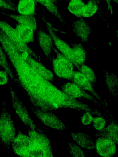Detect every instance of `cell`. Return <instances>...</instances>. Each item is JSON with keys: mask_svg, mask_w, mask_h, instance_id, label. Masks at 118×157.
<instances>
[{"mask_svg": "<svg viewBox=\"0 0 118 157\" xmlns=\"http://www.w3.org/2000/svg\"><path fill=\"white\" fill-rule=\"evenodd\" d=\"M92 122L94 128L99 131L102 130L106 126L107 121L104 117L100 116L93 117Z\"/></svg>", "mask_w": 118, "mask_h": 157, "instance_id": "cell-28", "label": "cell"}, {"mask_svg": "<svg viewBox=\"0 0 118 157\" xmlns=\"http://www.w3.org/2000/svg\"><path fill=\"white\" fill-rule=\"evenodd\" d=\"M41 17L45 24L49 34L51 37L55 48L61 54L71 61L78 70L79 66L75 62L72 49L70 45L57 35L51 24L47 21L44 16H41Z\"/></svg>", "mask_w": 118, "mask_h": 157, "instance_id": "cell-8", "label": "cell"}, {"mask_svg": "<svg viewBox=\"0 0 118 157\" xmlns=\"http://www.w3.org/2000/svg\"><path fill=\"white\" fill-rule=\"evenodd\" d=\"M10 94L12 107L15 114L23 123L29 129L34 130L38 128L31 118L26 108L11 87H10Z\"/></svg>", "mask_w": 118, "mask_h": 157, "instance_id": "cell-5", "label": "cell"}, {"mask_svg": "<svg viewBox=\"0 0 118 157\" xmlns=\"http://www.w3.org/2000/svg\"><path fill=\"white\" fill-rule=\"evenodd\" d=\"M52 49L56 56H51L49 59L55 74L59 78L71 81L74 71L73 64L56 49L54 44Z\"/></svg>", "mask_w": 118, "mask_h": 157, "instance_id": "cell-3", "label": "cell"}, {"mask_svg": "<svg viewBox=\"0 0 118 157\" xmlns=\"http://www.w3.org/2000/svg\"><path fill=\"white\" fill-rule=\"evenodd\" d=\"M15 28L20 38L24 43L27 44L33 42L35 32L30 27L18 24Z\"/></svg>", "mask_w": 118, "mask_h": 157, "instance_id": "cell-21", "label": "cell"}, {"mask_svg": "<svg viewBox=\"0 0 118 157\" xmlns=\"http://www.w3.org/2000/svg\"><path fill=\"white\" fill-rule=\"evenodd\" d=\"M67 149L68 153L71 156L76 157L85 156L84 152L80 147L73 142H69L68 143Z\"/></svg>", "mask_w": 118, "mask_h": 157, "instance_id": "cell-27", "label": "cell"}, {"mask_svg": "<svg viewBox=\"0 0 118 157\" xmlns=\"http://www.w3.org/2000/svg\"><path fill=\"white\" fill-rule=\"evenodd\" d=\"M30 139L29 136L18 131L13 139L11 146L14 153L22 157H29Z\"/></svg>", "mask_w": 118, "mask_h": 157, "instance_id": "cell-9", "label": "cell"}, {"mask_svg": "<svg viewBox=\"0 0 118 157\" xmlns=\"http://www.w3.org/2000/svg\"><path fill=\"white\" fill-rule=\"evenodd\" d=\"M36 2L34 0H19L16 5L17 12L21 15H35Z\"/></svg>", "mask_w": 118, "mask_h": 157, "instance_id": "cell-19", "label": "cell"}, {"mask_svg": "<svg viewBox=\"0 0 118 157\" xmlns=\"http://www.w3.org/2000/svg\"><path fill=\"white\" fill-rule=\"evenodd\" d=\"M70 135L74 141L81 147L89 151L95 149V143L88 134L83 132H71Z\"/></svg>", "mask_w": 118, "mask_h": 157, "instance_id": "cell-17", "label": "cell"}, {"mask_svg": "<svg viewBox=\"0 0 118 157\" xmlns=\"http://www.w3.org/2000/svg\"><path fill=\"white\" fill-rule=\"evenodd\" d=\"M106 85L110 94L115 98L118 95V81L117 76L112 73L104 70Z\"/></svg>", "mask_w": 118, "mask_h": 157, "instance_id": "cell-22", "label": "cell"}, {"mask_svg": "<svg viewBox=\"0 0 118 157\" xmlns=\"http://www.w3.org/2000/svg\"><path fill=\"white\" fill-rule=\"evenodd\" d=\"M85 3L82 0H70L67 10L71 13L77 17H82Z\"/></svg>", "mask_w": 118, "mask_h": 157, "instance_id": "cell-23", "label": "cell"}, {"mask_svg": "<svg viewBox=\"0 0 118 157\" xmlns=\"http://www.w3.org/2000/svg\"><path fill=\"white\" fill-rule=\"evenodd\" d=\"M8 103L2 102L0 114V142L8 152L12 142L16 136V128L12 117L8 109Z\"/></svg>", "mask_w": 118, "mask_h": 157, "instance_id": "cell-2", "label": "cell"}, {"mask_svg": "<svg viewBox=\"0 0 118 157\" xmlns=\"http://www.w3.org/2000/svg\"><path fill=\"white\" fill-rule=\"evenodd\" d=\"M12 9V6L5 0H0V9L3 11L10 10Z\"/></svg>", "mask_w": 118, "mask_h": 157, "instance_id": "cell-31", "label": "cell"}, {"mask_svg": "<svg viewBox=\"0 0 118 157\" xmlns=\"http://www.w3.org/2000/svg\"><path fill=\"white\" fill-rule=\"evenodd\" d=\"M8 73L5 71H0V85H5L8 82Z\"/></svg>", "mask_w": 118, "mask_h": 157, "instance_id": "cell-30", "label": "cell"}, {"mask_svg": "<svg viewBox=\"0 0 118 157\" xmlns=\"http://www.w3.org/2000/svg\"><path fill=\"white\" fill-rule=\"evenodd\" d=\"M22 57L39 74L50 81L55 80L54 74L43 65L40 61H38L27 53H21Z\"/></svg>", "mask_w": 118, "mask_h": 157, "instance_id": "cell-13", "label": "cell"}, {"mask_svg": "<svg viewBox=\"0 0 118 157\" xmlns=\"http://www.w3.org/2000/svg\"><path fill=\"white\" fill-rule=\"evenodd\" d=\"M94 143V150L101 156L112 157L117 152L116 144L109 139L103 137H98Z\"/></svg>", "mask_w": 118, "mask_h": 157, "instance_id": "cell-10", "label": "cell"}, {"mask_svg": "<svg viewBox=\"0 0 118 157\" xmlns=\"http://www.w3.org/2000/svg\"><path fill=\"white\" fill-rule=\"evenodd\" d=\"M92 114L88 112H85L81 117V121L82 124L85 126L90 124L92 122L93 117Z\"/></svg>", "mask_w": 118, "mask_h": 157, "instance_id": "cell-29", "label": "cell"}, {"mask_svg": "<svg viewBox=\"0 0 118 157\" xmlns=\"http://www.w3.org/2000/svg\"><path fill=\"white\" fill-rule=\"evenodd\" d=\"M7 57L3 48L0 45V67L6 71L13 81L16 83L17 79L10 68Z\"/></svg>", "mask_w": 118, "mask_h": 157, "instance_id": "cell-25", "label": "cell"}, {"mask_svg": "<svg viewBox=\"0 0 118 157\" xmlns=\"http://www.w3.org/2000/svg\"><path fill=\"white\" fill-rule=\"evenodd\" d=\"M38 40L39 45L46 57L49 59L53 44L52 39L49 34L45 32L40 27L37 30Z\"/></svg>", "mask_w": 118, "mask_h": 157, "instance_id": "cell-15", "label": "cell"}, {"mask_svg": "<svg viewBox=\"0 0 118 157\" xmlns=\"http://www.w3.org/2000/svg\"><path fill=\"white\" fill-rule=\"evenodd\" d=\"M32 112L45 126L53 129L64 131L66 127L62 121L53 112L45 110L31 106Z\"/></svg>", "mask_w": 118, "mask_h": 157, "instance_id": "cell-6", "label": "cell"}, {"mask_svg": "<svg viewBox=\"0 0 118 157\" xmlns=\"http://www.w3.org/2000/svg\"><path fill=\"white\" fill-rule=\"evenodd\" d=\"M73 33L84 43H89V37L92 32V28L83 17L73 21L71 24Z\"/></svg>", "mask_w": 118, "mask_h": 157, "instance_id": "cell-11", "label": "cell"}, {"mask_svg": "<svg viewBox=\"0 0 118 157\" xmlns=\"http://www.w3.org/2000/svg\"><path fill=\"white\" fill-rule=\"evenodd\" d=\"M97 137H103L109 139L116 145L118 143V125L112 116L110 117L109 123L102 130L95 134Z\"/></svg>", "mask_w": 118, "mask_h": 157, "instance_id": "cell-14", "label": "cell"}, {"mask_svg": "<svg viewBox=\"0 0 118 157\" xmlns=\"http://www.w3.org/2000/svg\"><path fill=\"white\" fill-rule=\"evenodd\" d=\"M0 29L5 33L20 53H27L36 60L41 57L21 39L15 28L6 21L0 20Z\"/></svg>", "mask_w": 118, "mask_h": 157, "instance_id": "cell-4", "label": "cell"}, {"mask_svg": "<svg viewBox=\"0 0 118 157\" xmlns=\"http://www.w3.org/2000/svg\"><path fill=\"white\" fill-rule=\"evenodd\" d=\"M61 90L70 97L75 99H84L91 101L101 107L109 115H112L101 103L98 102L92 95L88 94L75 83L72 82L65 83L62 85Z\"/></svg>", "mask_w": 118, "mask_h": 157, "instance_id": "cell-7", "label": "cell"}, {"mask_svg": "<svg viewBox=\"0 0 118 157\" xmlns=\"http://www.w3.org/2000/svg\"><path fill=\"white\" fill-rule=\"evenodd\" d=\"M2 14L17 22L18 24L28 26L34 32L37 29V23L35 15H26L9 13L2 11Z\"/></svg>", "mask_w": 118, "mask_h": 157, "instance_id": "cell-16", "label": "cell"}, {"mask_svg": "<svg viewBox=\"0 0 118 157\" xmlns=\"http://www.w3.org/2000/svg\"><path fill=\"white\" fill-rule=\"evenodd\" d=\"M72 51L75 63L78 66L84 64L85 62L87 53L83 45L80 43L75 42L70 44Z\"/></svg>", "mask_w": 118, "mask_h": 157, "instance_id": "cell-20", "label": "cell"}, {"mask_svg": "<svg viewBox=\"0 0 118 157\" xmlns=\"http://www.w3.org/2000/svg\"><path fill=\"white\" fill-rule=\"evenodd\" d=\"M43 7L51 14L56 18L62 25L65 24L63 17L60 14L56 0H34Z\"/></svg>", "mask_w": 118, "mask_h": 157, "instance_id": "cell-18", "label": "cell"}, {"mask_svg": "<svg viewBox=\"0 0 118 157\" xmlns=\"http://www.w3.org/2000/svg\"><path fill=\"white\" fill-rule=\"evenodd\" d=\"M107 5L108 10L112 14L113 12V8L111 0H105Z\"/></svg>", "mask_w": 118, "mask_h": 157, "instance_id": "cell-32", "label": "cell"}, {"mask_svg": "<svg viewBox=\"0 0 118 157\" xmlns=\"http://www.w3.org/2000/svg\"><path fill=\"white\" fill-rule=\"evenodd\" d=\"M28 136L30 139L29 157L53 156L50 140L42 130L29 129Z\"/></svg>", "mask_w": 118, "mask_h": 157, "instance_id": "cell-1", "label": "cell"}, {"mask_svg": "<svg viewBox=\"0 0 118 157\" xmlns=\"http://www.w3.org/2000/svg\"><path fill=\"white\" fill-rule=\"evenodd\" d=\"M99 8L98 0H89L85 4L82 17L88 18L92 17L96 13Z\"/></svg>", "mask_w": 118, "mask_h": 157, "instance_id": "cell-24", "label": "cell"}, {"mask_svg": "<svg viewBox=\"0 0 118 157\" xmlns=\"http://www.w3.org/2000/svg\"><path fill=\"white\" fill-rule=\"evenodd\" d=\"M71 82L79 86L90 93L96 98L100 103L107 108L106 101L103 100L94 89L91 83L79 71H74Z\"/></svg>", "mask_w": 118, "mask_h": 157, "instance_id": "cell-12", "label": "cell"}, {"mask_svg": "<svg viewBox=\"0 0 118 157\" xmlns=\"http://www.w3.org/2000/svg\"><path fill=\"white\" fill-rule=\"evenodd\" d=\"M78 70L94 87L96 84L97 79L95 74L93 70L84 64L80 65Z\"/></svg>", "mask_w": 118, "mask_h": 157, "instance_id": "cell-26", "label": "cell"}, {"mask_svg": "<svg viewBox=\"0 0 118 157\" xmlns=\"http://www.w3.org/2000/svg\"><path fill=\"white\" fill-rule=\"evenodd\" d=\"M112 0V1L116 3H118V0Z\"/></svg>", "mask_w": 118, "mask_h": 157, "instance_id": "cell-33", "label": "cell"}]
</instances>
